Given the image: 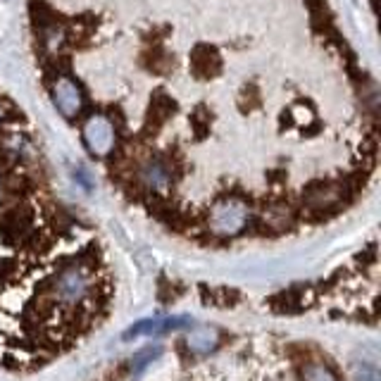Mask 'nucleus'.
I'll return each instance as SVG.
<instances>
[{
  "label": "nucleus",
  "mask_w": 381,
  "mask_h": 381,
  "mask_svg": "<svg viewBox=\"0 0 381 381\" xmlns=\"http://www.w3.org/2000/svg\"><path fill=\"white\" fill-rule=\"evenodd\" d=\"M353 381H379L377 367L370 363H360L353 367Z\"/></svg>",
  "instance_id": "9b49d317"
},
{
  "label": "nucleus",
  "mask_w": 381,
  "mask_h": 381,
  "mask_svg": "<svg viewBox=\"0 0 381 381\" xmlns=\"http://www.w3.org/2000/svg\"><path fill=\"white\" fill-rule=\"evenodd\" d=\"M160 355H162L160 345H148V348L139 350L132 360H129V372H132V377H141L143 370H146L153 360H158Z\"/></svg>",
  "instance_id": "1a4fd4ad"
},
{
  "label": "nucleus",
  "mask_w": 381,
  "mask_h": 381,
  "mask_svg": "<svg viewBox=\"0 0 381 381\" xmlns=\"http://www.w3.org/2000/svg\"><path fill=\"white\" fill-rule=\"evenodd\" d=\"M301 381H341L336 370L326 363H308L301 367Z\"/></svg>",
  "instance_id": "6e6552de"
},
{
  "label": "nucleus",
  "mask_w": 381,
  "mask_h": 381,
  "mask_svg": "<svg viewBox=\"0 0 381 381\" xmlns=\"http://www.w3.org/2000/svg\"><path fill=\"white\" fill-rule=\"evenodd\" d=\"M91 272L84 264H70L53 281V296L67 308H74V305L86 301V296L91 294Z\"/></svg>",
  "instance_id": "f257e3e1"
},
{
  "label": "nucleus",
  "mask_w": 381,
  "mask_h": 381,
  "mask_svg": "<svg viewBox=\"0 0 381 381\" xmlns=\"http://www.w3.org/2000/svg\"><path fill=\"white\" fill-rule=\"evenodd\" d=\"M84 141L93 155H107L114 143L112 122L103 117V114H93L84 124Z\"/></svg>",
  "instance_id": "7ed1b4c3"
},
{
  "label": "nucleus",
  "mask_w": 381,
  "mask_h": 381,
  "mask_svg": "<svg viewBox=\"0 0 381 381\" xmlns=\"http://www.w3.org/2000/svg\"><path fill=\"white\" fill-rule=\"evenodd\" d=\"M3 146L8 148V151H12L15 155H24L31 151V141L26 139V136L22 134H8L3 139Z\"/></svg>",
  "instance_id": "9d476101"
},
{
  "label": "nucleus",
  "mask_w": 381,
  "mask_h": 381,
  "mask_svg": "<svg viewBox=\"0 0 381 381\" xmlns=\"http://www.w3.org/2000/svg\"><path fill=\"white\" fill-rule=\"evenodd\" d=\"M141 181L146 186H151L153 190H165L169 183H172V172L165 162L160 160H148L146 165L141 167Z\"/></svg>",
  "instance_id": "0eeeda50"
},
{
  "label": "nucleus",
  "mask_w": 381,
  "mask_h": 381,
  "mask_svg": "<svg viewBox=\"0 0 381 381\" xmlns=\"http://www.w3.org/2000/svg\"><path fill=\"white\" fill-rule=\"evenodd\" d=\"M53 103L58 105V110L65 114V117H74L81 110V91L77 88L72 79L60 77L55 84H53Z\"/></svg>",
  "instance_id": "39448f33"
},
{
  "label": "nucleus",
  "mask_w": 381,
  "mask_h": 381,
  "mask_svg": "<svg viewBox=\"0 0 381 381\" xmlns=\"http://www.w3.org/2000/svg\"><path fill=\"white\" fill-rule=\"evenodd\" d=\"M220 345V331L210 324H195L188 329L186 336V348L190 355H210Z\"/></svg>",
  "instance_id": "423d86ee"
},
{
  "label": "nucleus",
  "mask_w": 381,
  "mask_h": 381,
  "mask_svg": "<svg viewBox=\"0 0 381 381\" xmlns=\"http://www.w3.org/2000/svg\"><path fill=\"white\" fill-rule=\"evenodd\" d=\"M250 220V210L243 200L227 198L215 203L210 210V229L217 236H236L246 229Z\"/></svg>",
  "instance_id": "f03ea898"
},
{
  "label": "nucleus",
  "mask_w": 381,
  "mask_h": 381,
  "mask_svg": "<svg viewBox=\"0 0 381 381\" xmlns=\"http://www.w3.org/2000/svg\"><path fill=\"white\" fill-rule=\"evenodd\" d=\"M190 317H153L136 322L132 329L124 333V338H139V336H160V333L181 329V326H190Z\"/></svg>",
  "instance_id": "20e7f679"
}]
</instances>
